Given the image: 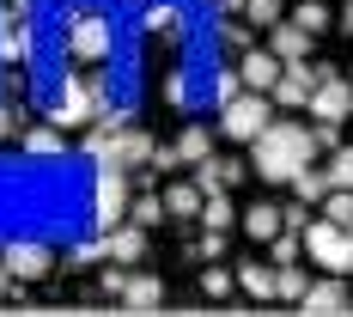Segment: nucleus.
Listing matches in <instances>:
<instances>
[{
	"instance_id": "cd10ccee",
	"label": "nucleus",
	"mask_w": 353,
	"mask_h": 317,
	"mask_svg": "<svg viewBox=\"0 0 353 317\" xmlns=\"http://www.w3.org/2000/svg\"><path fill=\"white\" fill-rule=\"evenodd\" d=\"M317 213H329L335 226H353V189H329V195H323V208H317Z\"/></svg>"
},
{
	"instance_id": "ea45409f",
	"label": "nucleus",
	"mask_w": 353,
	"mask_h": 317,
	"mask_svg": "<svg viewBox=\"0 0 353 317\" xmlns=\"http://www.w3.org/2000/svg\"><path fill=\"white\" fill-rule=\"evenodd\" d=\"M341 25H347V31H353V0H347V12H341Z\"/></svg>"
},
{
	"instance_id": "4be33fe9",
	"label": "nucleus",
	"mask_w": 353,
	"mask_h": 317,
	"mask_svg": "<svg viewBox=\"0 0 353 317\" xmlns=\"http://www.w3.org/2000/svg\"><path fill=\"white\" fill-rule=\"evenodd\" d=\"M299 250H305V232H299V226H281V232L268 238V262H292Z\"/></svg>"
},
{
	"instance_id": "f03ea898",
	"label": "nucleus",
	"mask_w": 353,
	"mask_h": 317,
	"mask_svg": "<svg viewBox=\"0 0 353 317\" xmlns=\"http://www.w3.org/2000/svg\"><path fill=\"white\" fill-rule=\"evenodd\" d=\"M274 116H281V104H274L268 92H250V86H244L238 98L219 104V135H225V141H256Z\"/></svg>"
},
{
	"instance_id": "0eeeda50",
	"label": "nucleus",
	"mask_w": 353,
	"mask_h": 317,
	"mask_svg": "<svg viewBox=\"0 0 353 317\" xmlns=\"http://www.w3.org/2000/svg\"><path fill=\"white\" fill-rule=\"evenodd\" d=\"M0 256H6V269L19 275V287H25V281H43V275L55 269V250H49V244H37V238H12V244L0 250Z\"/></svg>"
},
{
	"instance_id": "a211bd4d",
	"label": "nucleus",
	"mask_w": 353,
	"mask_h": 317,
	"mask_svg": "<svg viewBox=\"0 0 353 317\" xmlns=\"http://www.w3.org/2000/svg\"><path fill=\"white\" fill-rule=\"evenodd\" d=\"M201 226H213V232H232V226H238V208H232L225 189H213L208 202H201Z\"/></svg>"
},
{
	"instance_id": "7c9ffc66",
	"label": "nucleus",
	"mask_w": 353,
	"mask_h": 317,
	"mask_svg": "<svg viewBox=\"0 0 353 317\" xmlns=\"http://www.w3.org/2000/svg\"><path fill=\"white\" fill-rule=\"evenodd\" d=\"M232 287H238V275H232V269H208V275H201V293H208V299H225Z\"/></svg>"
},
{
	"instance_id": "c756f323",
	"label": "nucleus",
	"mask_w": 353,
	"mask_h": 317,
	"mask_svg": "<svg viewBox=\"0 0 353 317\" xmlns=\"http://www.w3.org/2000/svg\"><path fill=\"white\" fill-rule=\"evenodd\" d=\"M250 37H256V31H250L244 19H225V25H219V43H225V49H238V55L250 49Z\"/></svg>"
},
{
	"instance_id": "ddd939ff",
	"label": "nucleus",
	"mask_w": 353,
	"mask_h": 317,
	"mask_svg": "<svg viewBox=\"0 0 353 317\" xmlns=\"http://www.w3.org/2000/svg\"><path fill=\"white\" fill-rule=\"evenodd\" d=\"M238 220H244V232L256 238V244H268V238H274V232L286 226V208H274V202H250Z\"/></svg>"
},
{
	"instance_id": "393cba45",
	"label": "nucleus",
	"mask_w": 353,
	"mask_h": 317,
	"mask_svg": "<svg viewBox=\"0 0 353 317\" xmlns=\"http://www.w3.org/2000/svg\"><path fill=\"white\" fill-rule=\"evenodd\" d=\"M25 153L55 159V153H68V141H61V128H31V135H25Z\"/></svg>"
},
{
	"instance_id": "423d86ee",
	"label": "nucleus",
	"mask_w": 353,
	"mask_h": 317,
	"mask_svg": "<svg viewBox=\"0 0 353 317\" xmlns=\"http://www.w3.org/2000/svg\"><path fill=\"white\" fill-rule=\"evenodd\" d=\"M37 55V31H31V19H19L12 6H0V61L6 68H25Z\"/></svg>"
},
{
	"instance_id": "dca6fc26",
	"label": "nucleus",
	"mask_w": 353,
	"mask_h": 317,
	"mask_svg": "<svg viewBox=\"0 0 353 317\" xmlns=\"http://www.w3.org/2000/svg\"><path fill=\"white\" fill-rule=\"evenodd\" d=\"M292 189H299V202H305V208H323V195H329V171H323L317 159H311L305 171L292 177Z\"/></svg>"
},
{
	"instance_id": "473e14b6",
	"label": "nucleus",
	"mask_w": 353,
	"mask_h": 317,
	"mask_svg": "<svg viewBox=\"0 0 353 317\" xmlns=\"http://www.w3.org/2000/svg\"><path fill=\"white\" fill-rule=\"evenodd\" d=\"M98 256H104V238H98V244H79V250H68V262H61V269H85V262H98Z\"/></svg>"
},
{
	"instance_id": "9d476101",
	"label": "nucleus",
	"mask_w": 353,
	"mask_h": 317,
	"mask_svg": "<svg viewBox=\"0 0 353 317\" xmlns=\"http://www.w3.org/2000/svg\"><path fill=\"white\" fill-rule=\"evenodd\" d=\"M299 305H305V311H353V287H347V275H329V281H311Z\"/></svg>"
},
{
	"instance_id": "aec40b11",
	"label": "nucleus",
	"mask_w": 353,
	"mask_h": 317,
	"mask_svg": "<svg viewBox=\"0 0 353 317\" xmlns=\"http://www.w3.org/2000/svg\"><path fill=\"white\" fill-rule=\"evenodd\" d=\"M305 275H299V262H274V299H292V305H299V299H305Z\"/></svg>"
},
{
	"instance_id": "f8f14e48",
	"label": "nucleus",
	"mask_w": 353,
	"mask_h": 317,
	"mask_svg": "<svg viewBox=\"0 0 353 317\" xmlns=\"http://www.w3.org/2000/svg\"><path fill=\"white\" fill-rule=\"evenodd\" d=\"M311 43H317V37L305 31L299 19H281V25H274V43H268V49H274L281 61H305V55H311Z\"/></svg>"
},
{
	"instance_id": "c9c22d12",
	"label": "nucleus",
	"mask_w": 353,
	"mask_h": 317,
	"mask_svg": "<svg viewBox=\"0 0 353 317\" xmlns=\"http://www.w3.org/2000/svg\"><path fill=\"white\" fill-rule=\"evenodd\" d=\"M12 128H19V110H12V104H6V98H0V141H6Z\"/></svg>"
},
{
	"instance_id": "6e6552de",
	"label": "nucleus",
	"mask_w": 353,
	"mask_h": 317,
	"mask_svg": "<svg viewBox=\"0 0 353 317\" xmlns=\"http://www.w3.org/2000/svg\"><path fill=\"white\" fill-rule=\"evenodd\" d=\"M98 238H104L110 262H128V269L146 262V226H141V220H122V226H110V232H98Z\"/></svg>"
},
{
	"instance_id": "a878e982",
	"label": "nucleus",
	"mask_w": 353,
	"mask_h": 317,
	"mask_svg": "<svg viewBox=\"0 0 353 317\" xmlns=\"http://www.w3.org/2000/svg\"><path fill=\"white\" fill-rule=\"evenodd\" d=\"M128 220H141L146 232H152L159 220H171V213H165V195H134V202H128Z\"/></svg>"
},
{
	"instance_id": "c85d7f7f",
	"label": "nucleus",
	"mask_w": 353,
	"mask_h": 317,
	"mask_svg": "<svg viewBox=\"0 0 353 317\" xmlns=\"http://www.w3.org/2000/svg\"><path fill=\"white\" fill-rule=\"evenodd\" d=\"M238 92H244V73H238V61L213 73V104H225V98H238Z\"/></svg>"
},
{
	"instance_id": "e433bc0d",
	"label": "nucleus",
	"mask_w": 353,
	"mask_h": 317,
	"mask_svg": "<svg viewBox=\"0 0 353 317\" xmlns=\"http://www.w3.org/2000/svg\"><path fill=\"white\" fill-rule=\"evenodd\" d=\"M122 281H128V262L122 269H104V293H122Z\"/></svg>"
},
{
	"instance_id": "7ed1b4c3",
	"label": "nucleus",
	"mask_w": 353,
	"mask_h": 317,
	"mask_svg": "<svg viewBox=\"0 0 353 317\" xmlns=\"http://www.w3.org/2000/svg\"><path fill=\"white\" fill-rule=\"evenodd\" d=\"M68 55L73 61H110L116 55V25H110L98 6H79L68 19Z\"/></svg>"
},
{
	"instance_id": "20e7f679",
	"label": "nucleus",
	"mask_w": 353,
	"mask_h": 317,
	"mask_svg": "<svg viewBox=\"0 0 353 317\" xmlns=\"http://www.w3.org/2000/svg\"><path fill=\"white\" fill-rule=\"evenodd\" d=\"M128 202H134L128 171H122V165H98V177H92V226H98V232L122 226V220H128Z\"/></svg>"
},
{
	"instance_id": "6ab92c4d",
	"label": "nucleus",
	"mask_w": 353,
	"mask_h": 317,
	"mask_svg": "<svg viewBox=\"0 0 353 317\" xmlns=\"http://www.w3.org/2000/svg\"><path fill=\"white\" fill-rule=\"evenodd\" d=\"M238 287L250 299H274V262H244L238 269Z\"/></svg>"
},
{
	"instance_id": "412c9836",
	"label": "nucleus",
	"mask_w": 353,
	"mask_h": 317,
	"mask_svg": "<svg viewBox=\"0 0 353 317\" xmlns=\"http://www.w3.org/2000/svg\"><path fill=\"white\" fill-rule=\"evenodd\" d=\"M281 6L286 0H244V25L250 31H274L281 25Z\"/></svg>"
},
{
	"instance_id": "f3484780",
	"label": "nucleus",
	"mask_w": 353,
	"mask_h": 317,
	"mask_svg": "<svg viewBox=\"0 0 353 317\" xmlns=\"http://www.w3.org/2000/svg\"><path fill=\"white\" fill-rule=\"evenodd\" d=\"M208 153H213V135L201 128V122H189V128L176 135V159H183V165H201Z\"/></svg>"
},
{
	"instance_id": "9b49d317",
	"label": "nucleus",
	"mask_w": 353,
	"mask_h": 317,
	"mask_svg": "<svg viewBox=\"0 0 353 317\" xmlns=\"http://www.w3.org/2000/svg\"><path fill=\"white\" fill-rule=\"evenodd\" d=\"M122 311H152V305H165V281L159 275H141V269H128V281H122Z\"/></svg>"
},
{
	"instance_id": "4c0bfd02",
	"label": "nucleus",
	"mask_w": 353,
	"mask_h": 317,
	"mask_svg": "<svg viewBox=\"0 0 353 317\" xmlns=\"http://www.w3.org/2000/svg\"><path fill=\"white\" fill-rule=\"evenodd\" d=\"M12 287H19V275H12V269H6V256H0V299H6Z\"/></svg>"
},
{
	"instance_id": "39448f33",
	"label": "nucleus",
	"mask_w": 353,
	"mask_h": 317,
	"mask_svg": "<svg viewBox=\"0 0 353 317\" xmlns=\"http://www.w3.org/2000/svg\"><path fill=\"white\" fill-rule=\"evenodd\" d=\"M305 116H317V122H347L353 116V79L347 73H323L317 92H311V104H305Z\"/></svg>"
},
{
	"instance_id": "b1692460",
	"label": "nucleus",
	"mask_w": 353,
	"mask_h": 317,
	"mask_svg": "<svg viewBox=\"0 0 353 317\" xmlns=\"http://www.w3.org/2000/svg\"><path fill=\"white\" fill-rule=\"evenodd\" d=\"M176 19H183V12H176L171 0H159V6H146V12H141V25H146L152 37H171V31H176Z\"/></svg>"
},
{
	"instance_id": "f704fd0d",
	"label": "nucleus",
	"mask_w": 353,
	"mask_h": 317,
	"mask_svg": "<svg viewBox=\"0 0 353 317\" xmlns=\"http://www.w3.org/2000/svg\"><path fill=\"white\" fill-rule=\"evenodd\" d=\"M165 98H171V104H189V86H183V73H171V79H165Z\"/></svg>"
},
{
	"instance_id": "4468645a",
	"label": "nucleus",
	"mask_w": 353,
	"mask_h": 317,
	"mask_svg": "<svg viewBox=\"0 0 353 317\" xmlns=\"http://www.w3.org/2000/svg\"><path fill=\"white\" fill-rule=\"evenodd\" d=\"M244 177V165L238 159H219V153H208L201 165H195V183H201V195H213V189H232Z\"/></svg>"
},
{
	"instance_id": "72a5a7b5",
	"label": "nucleus",
	"mask_w": 353,
	"mask_h": 317,
	"mask_svg": "<svg viewBox=\"0 0 353 317\" xmlns=\"http://www.w3.org/2000/svg\"><path fill=\"white\" fill-rule=\"evenodd\" d=\"M195 256H201V262H219V256H225V232H213V226H208V238H201Z\"/></svg>"
},
{
	"instance_id": "1a4fd4ad",
	"label": "nucleus",
	"mask_w": 353,
	"mask_h": 317,
	"mask_svg": "<svg viewBox=\"0 0 353 317\" xmlns=\"http://www.w3.org/2000/svg\"><path fill=\"white\" fill-rule=\"evenodd\" d=\"M281 55H274V49H244V55H238V73H244V86L250 92H274V79H281Z\"/></svg>"
},
{
	"instance_id": "58836bf2",
	"label": "nucleus",
	"mask_w": 353,
	"mask_h": 317,
	"mask_svg": "<svg viewBox=\"0 0 353 317\" xmlns=\"http://www.w3.org/2000/svg\"><path fill=\"white\" fill-rule=\"evenodd\" d=\"M0 98H19V73H0Z\"/></svg>"
},
{
	"instance_id": "2f4dec72",
	"label": "nucleus",
	"mask_w": 353,
	"mask_h": 317,
	"mask_svg": "<svg viewBox=\"0 0 353 317\" xmlns=\"http://www.w3.org/2000/svg\"><path fill=\"white\" fill-rule=\"evenodd\" d=\"M311 146L317 153H335L341 146V122H311Z\"/></svg>"
},
{
	"instance_id": "bb28decb",
	"label": "nucleus",
	"mask_w": 353,
	"mask_h": 317,
	"mask_svg": "<svg viewBox=\"0 0 353 317\" xmlns=\"http://www.w3.org/2000/svg\"><path fill=\"white\" fill-rule=\"evenodd\" d=\"M323 171H329V189H353V146H335Z\"/></svg>"
},
{
	"instance_id": "2eb2a0df",
	"label": "nucleus",
	"mask_w": 353,
	"mask_h": 317,
	"mask_svg": "<svg viewBox=\"0 0 353 317\" xmlns=\"http://www.w3.org/2000/svg\"><path fill=\"white\" fill-rule=\"evenodd\" d=\"M201 202H208L201 183H171V189H165V213H171V220H201Z\"/></svg>"
},
{
	"instance_id": "5701e85b",
	"label": "nucleus",
	"mask_w": 353,
	"mask_h": 317,
	"mask_svg": "<svg viewBox=\"0 0 353 317\" xmlns=\"http://www.w3.org/2000/svg\"><path fill=\"white\" fill-rule=\"evenodd\" d=\"M292 19H299V25H305L311 37H323V31H329V19H335V12H329L323 0H299V6H292Z\"/></svg>"
},
{
	"instance_id": "f257e3e1",
	"label": "nucleus",
	"mask_w": 353,
	"mask_h": 317,
	"mask_svg": "<svg viewBox=\"0 0 353 317\" xmlns=\"http://www.w3.org/2000/svg\"><path fill=\"white\" fill-rule=\"evenodd\" d=\"M311 159H317L311 128H305V122H292V116H274V122L250 141V171L262 177V183H292Z\"/></svg>"
}]
</instances>
